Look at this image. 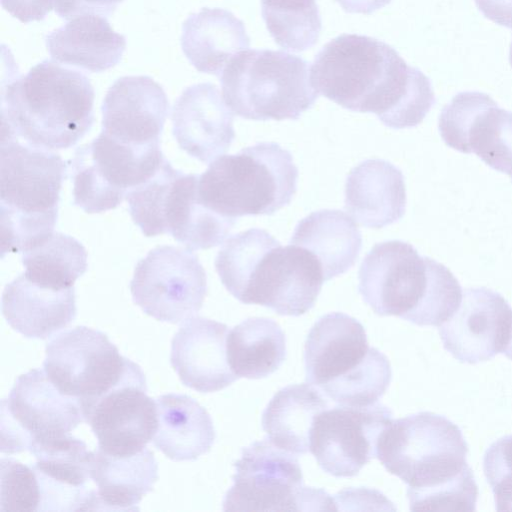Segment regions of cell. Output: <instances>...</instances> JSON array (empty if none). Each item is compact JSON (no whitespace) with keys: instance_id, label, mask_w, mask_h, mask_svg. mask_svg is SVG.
Returning a JSON list of instances; mask_svg holds the SVG:
<instances>
[{"instance_id":"obj_36","label":"cell","mask_w":512,"mask_h":512,"mask_svg":"<svg viewBox=\"0 0 512 512\" xmlns=\"http://www.w3.org/2000/svg\"><path fill=\"white\" fill-rule=\"evenodd\" d=\"M483 470L494 494L496 510L512 512V435L489 446L484 454Z\"/></svg>"},{"instance_id":"obj_40","label":"cell","mask_w":512,"mask_h":512,"mask_svg":"<svg viewBox=\"0 0 512 512\" xmlns=\"http://www.w3.org/2000/svg\"><path fill=\"white\" fill-rule=\"evenodd\" d=\"M348 13L372 14L383 8L391 0H335Z\"/></svg>"},{"instance_id":"obj_14","label":"cell","mask_w":512,"mask_h":512,"mask_svg":"<svg viewBox=\"0 0 512 512\" xmlns=\"http://www.w3.org/2000/svg\"><path fill=\"white\" fill-rule=\"evenodd\" d=\"M130 290L134 303L147 315L176 324L202 308L207 277L192 250L158 246L137 263Z\"/></svg>"},{"instance_id":"obj_34","label":"cell","mask_w":512,"mask_h":512,"mask_svg":"<svg viewBox=\"0 0 512 512\" xmlns=\"http://www.w3.org/2000/svg\"><path fill=\"white\" fill-rule=\"evenodd\" d=\"M266 27L280 47L302 52L314 46L322 23L315 0H261Z\"/></svg>"},{"instance_id":"obj_19","label":"cell","mask_w":512,"mask_h":512,"mask_svg":"<svg viewBox=\"0 0 512 512\" xmlns=\"http://www.w3.org/2000/svg\"><path fill=\"white\" fill-rule=\"evenodd\" d=\"M512 333V308L499 293L464 290L460 306L439 326L444 348L462 363L476 364L504 352Z\"/></svg>"},{"instance_id":"obj_33","label":"cell","mask_w":512,"mask_h":512,"mask_svg":"<svg viewBox=\"0 0 512 512\" xmlns=\"http://www.w3.org/2000/svg\"><path fill=\"white\" fill-rule=\"evenodd\" d=\"M24 276L31 282L54 290L73 287L87 269V252L75 238L53 232L23 252Z\"/></svg>"},{"instance_id":"obj_7","label":"cell","mask_w":512,"mask_h":512,"mask_svg":"<svg viewBox=\"0 0 512 512\" xmlns=\"http://www.w3.org/2000/svg\"><path fill=\"white\" fill-rule=\"evenodd\" d=\"M306 381L343 406L377 402L391 381L388 358L370 347L363 325L340 312L322 316L304 347Z\"/></svg>"},{"instance_id":"obj_6","label":"cell","mask_w":512,"mask_h":512,"mask_svg":"<svg viewBox=\"0 0 512 512\" xmlns=\"http://www.w3.org/2000/svg\"><path fill=\"white\" fill-rule=\"evenodd\" d=\"M66 166L59 154L2 135L1 252H24L53 233Z\"/></svg>"},{"instance_id":"obj_38","label":"cell","mask_w":512,"mask_h":512,"mask_svg":"<svg viewBox=\"0 0 512 512\" xmlns=\"http://www.w3.org/2000/svg\"><path fill=\"white\" fill-rule=\"evenodd\" d=\"M2 7L22 23L42 20L54 9L55 0H1Z\"/></svg>"},{"instance_id":"obj_18","label":"cell","mask_w":512,"mask_h":512,"mask_svg":"<svg viewBox=\"0 0 512 512\" xmlns=\"http://www.w3.org/2000/svg\"><path fill=\"white\" fill-rule=\"evenodd\" d=\"M146 390L141 372L93 404L85 422L98 440V449L112 456H130L153 440L158 426L157 406Z\"/></svg>"},{"instance_id":"obj_22","label":"cell","mask_w":512,"mask_h":512,"mask_svg":"<svg viewBox=\"0 0 512 512\" xmlns=\"http://www.w3.org/2000/svg\"><path fill=\"white\" fill-rule=\"evenodd\" d=\"M172 125L179 147L204 163L227 152L235 138L233 112L211 83L182 92L173 107Z\"/></svg>"},{"instance_id":"obj_42","label":"cell","mask_w":512,"mask_h":512,"mask_svg":"<svg viewBox=\"0 0 512 512\" xmlns=\"http://www.w3.org/2000/svg\"><path fill=\"white\" fill-rule=\"evenodd\" d=\"M509 61H510L511 67H512V43L510 46Z\"/></svg>"},{"instance_id":"obj_2","label":"cell","mask_w":512,"mask_h":512,"mask_svg":"<svg viewBox=\"0 0 512 512\" xmlns=\"http://www.w3.org/2000/svg\"><path fill=\"white\" fill-rule=\"evenodd\" d=\"M215 268L222 284L240 302L262 305L279 315L306 313L325 281L313 253L295 244L282 246L260 228L230 237L218 252Z\"/></svg>"},{"instance_id":"obj_27","label":"cell","mask_w":512,"mask_h":512,"mask_svg":"<svg viewBox=\"0 0 512 512\" xmlns=\"http://www.w3.org/2000/svg\"><path fill=\"white\" fill-rule=\"evenodd\" d=\"M46 45L52 59L59 63L102 72L120 61L126 40L105 17L84 14L48 34Z\"/></svg>"},{"instance_id":"obj_41","label":"cell","mask_w":512,"mask_h":512,"mask_svg":"<svg viewBox=\"0 0 512 512\" xmlns=\"http://www.w3.org/2000/svg\"><path fill=\"white\" fill-rule=\"evenodd\" d=\"M503 353L506 355L507 358L512 360V333H511L509 343Z\"/></svg>"},{"instance_id":"obj_20","label":"cell","mask_w":512,"mask_h":512,"mask_svg":"<svg viewBox=\"0 0 512 512\" xmlns=\"http://www.w3.org/2000/svg\"><path fill=\"white\" fill-rule=\"evenodd\" d=\"M29 451L36 458L33 469L40 486V511L93 510V451L83 441L67 434L34 443Z\"/></svg>"},{"instance_id":"obj_39","label":"cell","mask_w":512,"mask_h":512,"mask_svg":"<svg viewBox=\"0 0 512 512\" xmlns=\"http://www.w3.org/2000/svg\"><path fill=\"white\" fill-rule=\"evenodd\" d=\"M475 3L486 18L512 29V0H475Z\"/></svg>"},{"instance_id":"obj_23","label":"cell","mask_w":512,"mask_h":512,"mask_svg":"<svg viewBox=\"0 0 512 512\" xmlns=\"http://www.w3.org/2000/svg\"><path fill=\"white\" fill-rule=\"evenodd\" d=\"M227 336L225 324L203 317L190 318L180 327L171 342L170 362L184 385L215 392L238 378L228 363Z\"/></svg>"},{"instance_id":"obj_28","label":"cell","mask_w":512,"mask_h":512,"mask_svg":"<svg viewBox=\"0 0 512 512\" xmlns=\"http://www.w3.org/2000/svg\"><path fill=\"white\" fill-rule=\"evenodd\" d=\"M90 477L96 486L93 510H134L158 479L153 452L144 448L130 456L93 451Z\"/></svg>"},{"instance_id":"obj_32","label":"cell","mask_w":512,"mask_h":512,"mask_svg":"<svg viewBox=\"0 0 512 512\" xmlns=\"http://www.w3.org/2000/svg\"><path fill=\"white\" fill-rule=\"evenodd\" d=\"M227 359L239 378H264L286 358L285 334L272 319L252 317L235 326L226 341Z\"/></svg>"},{"instance_id":"obj_5","label":"cell","mask_w":512,"mask_h":512,"mask_svg":"<svg viewBox=\"0 0 512 512\" xmlns=\"http://www.w3.org/2000/svg\"><path fill=\"white\" fill-rule=\"evenodd\" d=\"M468 446L456 424L419 412L393 420L381 433L376 457L408 485L410 509L456 491L477 487L466 456Z\"/></svg>"},{"instance_id":"obj_17","label":"cell","mask_w":512,"mask_h":512,"mask_svg":"<svg viewBox=\"0 0 512 512\" xmlns=\"http://www.w3.org/2000/svg\"><path fill=\"white\" fill-rule=\"evenodd\" d=\"M439 131L449 147L475 153L491 168L512 178V112L487 94L455 95L439 116Z\"/></svg>"},{"instance_id":"obj_29","label":"cell","mask_w":512,"mask_h":512,"mask_svg":"<svg viewBox=\"0 0 512 512\" xmlns=\"http://www.w3.org/2000/svg\"><path fill=\"white\" fill-rule=\"evenodd\" d=\"M158 426L156 448L174 461L195 460L210 451L215 430L208 412L195 399L165 394L155 399Z\"/></svg>"},{"instance_id":"obj_8","label":"cell","mask_w":512,"mask_h":512,"mask_svg":"<svg viewBox=\"0 0 512 512\" xmlns=\"http://www.w3.org/2000/svg\"><path fill=\"white\" fill-rule=\"evenodd\" d=\"M297 179L291 153L275 142H260L211 162L199 176L198 198L229 218L271 215L291 202Z\"/></svg>"},{"instance_id":"obj_24","label":"cell","mask_w":512,"mask_h":512,"mask_svg":"<svg viewBox=\"0 0 512 512\" xmlns=\"http://www.w3.org/2000/svg\"><path fill=\"white\" fill-rule=\"evenodd\" d=\"M406 208L402 172L383 159H368L349 172L345 210L360 225L379 229L401 219Z\"/></svg>"},{"instance_id":"obj_16","label":"cell","mask_w":512,"mask_h":512,"mask_svg":"<svg viewBox=\"0 0 512 512\" xmlns=\"http://www.w3.org/2000/svg\"><path fill=\"white\" fill-rule=\"evenodd\" d=\"M391 421L390 409L377 402L326 409L315 418L310 452L325 472L355 476L376 456L378 439Z\"/></svg>"},{"instance_id":"obj_13","label":"cell","mask_w":512,"mask_h":512,"mask_svg":"<svg viewBox=\"0 0 512 512\" xmlns=\"http://www.w3.org/2000/svg\"><path fill=\"white\" fill-rule=\"evenodd\" d=\"M164 160L159 144L133 146L102 131L74 154V204L87 213L114 209L131 190L151 179Z\"/></svg>"},{"instance_id":"obj_25","label":"cell","mask_w":512,"mask_h":512,"mask_svg":"<svg viewBox=\"0 0 512 512\" xmlns=\"http://www.w3.org/2000/svg\"><path fill=\"white\" fill-rule=\"evenodd\" d=\"M2 312L7 323L25 337L47 339L74 320V287L54 290L22 274L5 286Z\"/></svg>"},{"instance_id":"obj_12","label":"cell","mask_w":512,"mask_h":512,"mask_svg":"<svg viewBox=\"0 0 512 512\" xmlns=\"http://www.w3.org/2000/svg\"><path fill=\"white\" fill-rule=\"evenodd\" d=\"M45 352L46 376L62 394L79 402L85 418L99 398L143 372L104 333L85 326L59 334Z\"/></svg>"},{"instance_id":"obj_3","label":"cell","mask_w":512,"mask_h":512,"mask_svg":"<svg viewBox=\"0 0 512 512\" xmlns=\"http://www.w3.org/2000/svg\"><path fill=\"white\" fill-rule=\"evenodd\" d=\"M94 89L82 73L45 60L2 92V135L46 150L76 144L93 121Z\"/></svg>"},{"instance_id":"obj_9","label":"cell","mask_w":512,"mask_h":512,"mask_svg":"<svg viewBox=\"0 0 512 512\" xmlns=\"http://www.w3.org/2000/svg\"><path fill=\"white\" fill-rule=\"evenodd\" d=\"M308 62L280 50L246 49L230 59L221 74L222 97L244 119H298L318 98Z\"/></svg>"},{"instance_id":"obj_21","label":"cell","mask_w":512,"mask_h":512,"mask_svg":"<svg viewBox=\"0 0 512 512\" xmlns=\"http://www.w3.org/2000/svg\"><path fill=\"white\" fill-rule=\"evenodd\" d=\"M169 111L163 88L148 76L116 80L102 104L103 132L133 146L159 144Z\"/></svg>"},{"instance_id":"obj_31","label":"cell","mask_w":512,"mask_h":512,"mask_svg":"<svg viewBox=\"0 0 512 512\" xmlns=\"http://www.w3.org/2000/svg\"><path fill=\"white\" fill-rule=\"evenodd\" d=\"M326 409L327 400L311 385H289L268 403L262 427L275 446L293 454H305L310 450L315 418Z\"/></svg>"},{"instance_id":"obj_43","label":"cell","mask_w":512,"mask_h":512,"mask_svg":"<svg viewBox=\"0 0 512 512\" xmlns=\"http://www.w3.org/2000/svg\"><path fill=\"white\" fill-rule=\"evenodd\" d=\"M512 181V180H511Z\"/></svg>"},{"instance_id":"obj_4","label":"cell","mask_w":512,"mask_h":512,"mask_svg":"<svg viewBox=\"0 0 512 512\" xmlns=\"http://www.w3.org/2000/svg\"><path fill=\"white\" fill-rule=\"evenodd\" d=\"M358 291L380 316L418 326H441L460 306L462 289L443 264L420 256L409 243H377L363 259Z\"/></svg>"},{"instance_id":"obj_30","label":"cell","mask_w":512,"mask_h":512,"mask_svg":"<svg viewBox=\"0 0 512 512\" xmlns=\"http://www.w3.org/2000/svg\"><path fill=\"white\" fill-rule=\"evenodd\" d=\"M290 244L313 253L327 281L345 273L355 264L362 237L352 217L340 210L324 209L309 214L298 223Z\"/></svg>"},{"instance_id":"obj_35","label":"cell","mask_w":512,"mask_h":512,"mask_svg":"<svg viewBox=\"0 0 512 512\" xmlns=\"http://www.w3.org/2000/svg\"><path fill=\"white\" fill-rule=\"evenodd\" d=\"M0 511H40L41 493L35 470L10 458L0 464Z\"/></svg>"},{"instance_id":"obj_11","label":"cell","mask_w":512,"mask_h":512,"mask_svg":"<svg viewBox=\"0 0 512 512\" xmlns=\"http://www.w3.org/2000/svg\"><path fill=\"white\" fill-rule=\"evenodd\" d=\"M234 466V484L223 502L225 511L337 509L324 490L304 485L295 455L270 440L255 441L243 449Z\"/></svg>"},{"instance_id":"obj_1","label":"cell","mask_w":512,"mask_h":512,"mask_svg":"<svg viewBox=\"0 0 512 512\" xmlns=\"http://www.w3.org/2000/svg\"><path fill=\"white\" fill-rule=\"evenodd\" d=\"M314 90L343 108L377 115L394 129L420 124L435 103L429 78L387 43L341 34L326 43L310 66Z\"/></svg>"},{"instance_id":"obj_37","label":"cell","mask_w":512,"mask_h":512,"mask_svg":"<svg viewBox=\"0 0 512 512\" xmlns=\"http://www.w3.org/2000/svg\"><path fill=\"white\" fill-rule=\"evenodd\" d=\"M122 0H55L54 10L70 20L84 14L109 15Z\"/></svg>"},{"instance_id":"obj_10","label":"cell","mask_w":512,"mask_h":512,"mask_svg":"<svg viewBox=\"0 0 512 512\" xmlns=\"http://www.w3.org/2000/svg\"><path fill=\"white\" fill-rule=\"evenodd\" d=\"M197 174H183L165 159L157 173L131 190L130 215L145 236L169 233L189 250L221 244L236 219L222 216L198 198Z\"/></svg>"},{"instance_id":"obj_15","label":"cell","mask_w":512,"mask_h":512,"mask_svg":"<svg viewBox=\"0 0 512 512\" xmlns=\"http://www.w3.org/2000/svg\"><path fill=\"white\" fill-rule=\"evenodd\" d=\"M81 422L79 402L62 394L44 370H30L1 402V452L29 450L34 443L69 434Z\"/></svg>"},{"instance_id":"obj_26","label":"cell","mask_w":512,"mask_h":512,"mask_svg":"<svg viewBox=\"0 0 512 512\" xmlns=\"http://www.w3.org/2000/svg\"><path fill=\"white\" fill-rule=\"evenodd\" d=\"M249 46L244 23L225 9L204 7L182 26L183 53L203 73L221 75L230 59Z\"/></svg>"}]
</instances>
